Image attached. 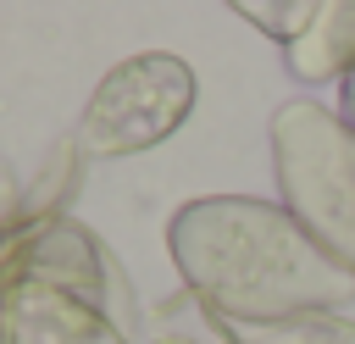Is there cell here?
<instances>
[{
    "label": "cell",
    "instance_id": "obj_1",
    "mask_svg": "<svg viewBox=\"0 0 355 344\" xmlns=\"http://www.w3.org/2000/svg\"><path fill=\"white\" fill-rule=\"evenodd\" d=\"M166 255L183 289L227 322H288L355 300V272L338 266L277 200L200 194L166 216Z\"/></svg>",
    "mask_w": 355,
    "mask_h": 344
},
{
    "label": "cell",
    "instance_id": "obj_2",
    "mask_svg": "<svg viewBox=\"0 0 355 344\" xmlns=\"http://www.w3.org/2000/svg\"><path fill=\"white\" fill-rule=\"evenodd\" d=\"M133 283L67 211L17 205L0 222V344H139Z\"/></svg>",
    "mask_w": 355,
    "mask_h": 344
},
{
    "label": "cell",
    "instance_id": "obj_3",
    "mask_svg": "<svg viewBox=\"0 0 355 344\" xmlns=\"http://www.w3.org/2000/svg\"><path fill=\"white\" fill-rule=\"evenodd\" d=\"M266 139L277 205H288V216L355 272V128L322 100H283Z\"/></svg>",
    "mask_w": 355,
    "mask_h": 344
},
{
    "label": "cell",
    "instance_id": "obj_4",
    "mask_svg": "<svg viewBox=\"0 0 355 344\" xmlns=\"http://www.w3.org/2000/svg\"><path fill=\"white\" fill-rule=\"evenodd\" d=\"M194 67L172 50H139L116 61L94 89L67 133L78 161H128L172 139L194 111Z\"/></svg>",
    "mask_w": 355,
    "mask_h": 344
},
{
    "label": "cell",
    "instance_id": "obj_5",
    "mask_svg": "<svg viewBox=\"0 0 355 344\" xmlns=\"http://www.w3.org/2000/svg\"><path fill=\"white\" fill-rule=\"evenodd\" d=\"M144 327L150 344H355V322L338 311L288 316V322H227L211 316L189 289L161 300Z\"/></svg>",
    "mask_w": 355,
    "mask_h": 344
},
{
    "label": "cell",
    "instance_id": "obj_6",
    "mask_svg": "<svg viewBox=\"0 0 355 344\" xmlns=\"http://www.w3.org/2000/svg\"><path fill=\"white\" fill-rule=\"evenodd\" d=\"M283 61L305 83H327V78L344 83L355 72V0H327L316 11V28L294 50H283Z\"/></svg>",
    "mask_w": 355,
    "mask_h": 344
},
{
    "label": "cell",
    "instance_id": "obj_7",
    "mask_svg": "<svg viewBox=\"0 0 355 344\" xmlns=\"http://www.w3.org/2000/svg\"><path fill=\"white\" fill-rule=\"evenodd\" d=\"M233 11H239L255 33L277 39L283 50H294V44L316 28V11H322V6H316V0H266V6H261V0H239Z\"/></svg>",
    "mask_w": 355,
    "mask_h": 344
},
{
    "label": "cell",
    "instance_id": "obj_8",
    "mask_svg": "<svg viewBox=\"0 0 355 344\" xmlns=\"http://www.w3.org/2000/svg\"><path fill=\"white\" fill-rule=\"evenodd\" d=\"M338 111H344V122L355 128V72H349V78L338 83Z\"/></svg>",
    "mask_w": 355,
    "mask_h": 344
}]
</instances>
